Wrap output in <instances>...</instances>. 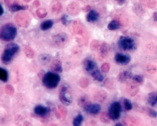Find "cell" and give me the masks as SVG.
<instances>
[{"mask_svg": "<svg viewBox=\"0 0 157 126\" xmlns=\"http://www.w3.org/2000/svg\"><path fill=\"white\" fill-rule=\"evenodd\" d=\"M83 116L82 114H79L77 115L73 120V125L74 126H80L83 121Z\"/></svg>", "mask_w": 157, "mask_h": 126, "instance_id": "25", "label": "cell"}, {"mask_svg": "<svg viewBox=\"0 0 157 126\" xmlns=\"http://www.w3.org/2000/svg\"><path fill=\"white\" fill-rule=\"evenodd\" d=\"M60 21H61L62 24L65 26L68 25L70 22V20L68 16L67 15H63L60 19Z\"/></svg>", "mask_w": 157, "mask_h": 126, "instance_id": "31", "label": "cell"}, {"mask_svg": "<svg viewBox=\"0 0 157 126\" xmlns=\"http://www.w3.org/2000/svg\"><path fill=\"white\" fill-rule=\"evenodd\" d=\"M121 25L118 21L113 20L108 25L107 28L110 31H115L120 29Z\"/></svg>", "mask_w": 157, "mask_h": 126, "instance_id": "19", "label": "cell"}, {"mask_svg": "<svg viewBox=\"0 0 157 126\" xmlns=\"http://www.w3.org/2000/svg\"><path fill=\"white\" fill-rule=\"evenodd\" d=\"M136 84L135 81H129L127 83V90L131 96H136L139 91V87Z\"/></svg>", "mask_w": 157, "mask_h": 126, "instance_id": "10", "label": "cell"}, {"mask_svg": "<svg viewBox=\"0 0 157 126\" xmlns=\"http://www.w3.org/2000/svg\"><path fill=\"white\" fill-rule=\"evenodd\" d=\"M0 80L4 82L8 81V73L7 71L3 68H0Z\"/></svg>", "mask_w": 157, "mask_h": 126, "instance_id": "24", "label": "cell"}, {"mask_svg": "<svg viewBox=\"0 0 157 126\" xmlns=\"http://www.w3.org/2000/svg\"><path fill=\"white\" fill-rule=\"evenodd\" d=\"M68 87L63 85L60 88L59 94V98L62 104L66 106H68L71 104L72 100L71 97L67 93Z\"/></svg>", "mask_w": 157, "mask_h": 126, "instance_id": "7", "label": "cell"}, {"mask_svg": "<svg viewBox=\"0 0 157 126\" xmlns=\"http://www.w3.org/2000/svg\"><path fill=\"white\" fill-rule=\"evenodd\" d=\"M60 77L58 73L55 72H48L43 77V83L48 89H54L59 84Z\"/></svg>", "mask_w": 157, "mask_h": 126, "instance_id": "3", "label": "cell"}, {"mask_svg": "<svg viewBox=\"0 0 157 126\" xmlns=\"http://www.w3.org/2000/svg\"></svg>", "mask_w": 157, "mask_h": 126, "instance_id": "39", "label": "cell"}, {"mask_svg": "<svg viewBox=\"0 0 157 126\" xmlns=\"http://www.w3.org/2000/svg\"><path fill=\"white\" fill-rule=\"evenodd\" d=\"M109 69H110V65L107 63H105L101 67V69L104 73L108 72L109 71Z\"/></svg>", "mask_w": 157, "mask_h": 126, "instance_id": "33", "label": "cell"}, {"mask_svg": "<svg viewBox=\"0 0 157 126\" xmlns=\"http://www.w3.org/2000/svg\"><path fill=\"white\" fill-rule=\"evenodd\" d=\"M38 60L40 63L43 65H46L50 61L51 57L48 54H42L38 57Z\"/></svg>", "mask_w": 157, "mask_h": 126, "instance_id": "21", "label": "cell"}, {"mask_svg": "<svg viewBox=\"0 0 157 126\" xmlns=\"http://www.w3.org/2000/svg\"><path fill=\"white\" fill-rule=\"evenodd\" d=\"M51 70L55 73H61L63 71L62 69V63L60 61L58 60H55L52 61L50 66Z\"/></svg>", "mask_w": 157, "mask_h": 126, "instance_id": "12", "label": "cell"}, {"mask_svg": "<svg viewBox=\"0 0 157 126\" xmlns=\"http://www.w3.org/2000/svg\"><path fill=\"white\" fill-rule=\"evenodd\" d=\"M96 65L95 62L90 59L85 60L84 62V67L85 70L91 73L96 69Z\"/></svg>", "mask_w": 157, "mask_h": 126, "instance_id": "13", "label": "cell"}, {"mask_svg": "<svg viewBox=\"0 0 157 126\" xmlns=\"http://www.w3.org/2000/svg\"><path fill=\"white\" fill-rule=\"evenodd\" d=\"M152 18H153V20L155 22H157V12H155L153 14V15H152Z\"/></svg>", "mask_w": 157, "mask_h": 126, "instance_id": "36", "label": "cell"}, {"mask_svg": "<svg viewBox=\"0 0 157 126\" xmlns=\"http://www.w3.org/2000/svg\"><path fill=\"white\" fill-rule=\"evenodd\" d=\"M116 62L119 65H126L129 63L131 61L130 56L122 53H117L115 56Z\"/></svg>", "mask_w": 157, "mask_h": 126, "instance_id": "8", "label": "cell"}, {"mask_svg": "<svg viewBox=\"0 0 157 126\" xmlns=\"http://www.w3.org/2000/svg\"><path fill=\"white\" fill-rule=\"evenodd\" d=\"M6 91L7 93L11 95L12 93H13V88L9 85L6 86Z\"/></svg>", "mask_w": 157, "mask_h": 126, "instance_id": "34", "label": "cell"}, {"mask_svg": "<svg viewBox=\"0 0 157 126\" xmlns=\"http://www.w3.org/2000/svg\"><path fill=\"white\" fill-rule=\"evenodd\" d=\"M20 50V46L15 43L8 44L5 47L1 57V60L3 64H10L15 55Z\"/></svg>", "mask_w": 157, "mask_h": 126, "instance_id": "1", "label": "cell"}, {"mask_svg": "<svg viewBox=\"0 0 157 126\" xmlns=\"http://www.w3.org/2000/svg\"><path fill=\"white\" fill-rule=\"evenodd\" d=\"M124 104L126 110L128 111V110H130L131 109H132L133 106H132V103H131V101L129 99L125 98L124 100Z\"/></svg>", "mask_w": 157, "mask_h": 126, "instance_id": "28", "label": "cell"}, {"mask_svg": "<svg viewBox=\"0 0 157 126\" xmlns=\"http://www.w3.org/2000/svg\"><path fill=\"white\" fill-rule=\"evenodd\" d=\"M118 44L119 48L124 50H132L136 46L134 39L129 37H121Z\"/></svg>", "mask_w": 157, "mask_h": 126, "instance_id": "4", "label": "cell"}, {"mask_svg": "<svg viewBox=\"0 0 157 126\" xmlns=\"http://www.w3.org/2000/svg\"><path fill=\"white\" fill-rule=\"evenodd\" d=\"M122 123H117V124H116V126H122Z\"/></svg>", "mask_w": 157, "mask_h": 126, "instance_id": "38", "label": "cell"}, {"mask_svg": "<svg viewBox=\"0 0 157 126\" xmlns=\"http://www.w3.org/2000/svg\"><path fill=\"white\" fill-rule=\"evenodd\" d=\"M146 70L151 74H154L157 72V67L152 64H148L146 67Z\"/></svg>", "mask_w": 157, "mask_h": 126, "instance_id": "27", "label": "cell"}, {"mask_svg": "<svg viewBox=\"0 0 157 126\" xmlns=\"http://www.w3.org/2000/svg\"><path fill=\"white\" fill-rule=\"evenodd\" d=\"M91 75L93 78L99 82H101L103 81L104 77L102 74L101 73V72L98 69H95L90 73Z\"/></svg>", "mask_w": 157, "mask_h": 126, "instance_id": "18", "label": "cell"}, {"mask_svg": "<svg viewBox=\"0 0 157 126\" xmlns=\"http://www.w3.org/2000/svg\"><path fill=\"white\" fill-rule=\"evenodd\" d=\"M53 40L56 47L59 48H63L68 43L69 37L67 34L61 33L54 37Z\"/></svg>", "mask_w": 157, "mask_h": 126, "instance_id": "6", "label": "cell"}, {"mask_svg": "<svg viewBox=\"0 0 157 126\" xmlns=\"http://www.w3.org/2000/svg\"><path fill=\"white\" fill-rule=\"evenodd\" d=\"M148 101L151 106H155L157 104V93L155 92L150 93L149 94Z\"/></svg>", "mask_w": 157, "mask_h": 126, "instance_id": "20", "label": "cell"}, {"mask_svg": "<svg viewBox=\"0 0 157 126\" xmlns=\"http://www.w3.org/2000/svg\"><path fill=\"white\" fill-rule=\"evenodd\" d=\"M27 8H28V7L26 6H22V5H19L18 4H14L10 6V10L11 11L14 12L25 10L27 9Z\"/></svg>", "mask_w": 157, "mask_h": 126, "instance_id": "23", "label": "cell"}, {"mask_svg": "<svg viewBox=\"0 0 157 126\" xmlns=\"http://www.w3.org/2000/svg\"><path fill=\"white\" fill-rule=\"evenodd\" d=\"M25 53L28 57L32 58L34 57L33 51L29 47H25Z\"/></svg>", "mask_w": 157, "mask_h": 126, "instance_id": "29", "label": "cell"}, {"mask_svg": "<svg viewBox=\"0 0 157 126\" xmlns=\"http://www.w3.org/2000/svg\"><path fill=\"white\" fill-rule=\"evenodd\" d=\"M17 29L12 23H7L2 26L0 30V38L2 41H12L16 37Z\"/></svg>", "mask_w": 157, "mask_h": 126, "instance_id": "2", "label": "cell"}, {"mask_svg": "<svg viewBox=\"0 0 157 126\" xmlns=\"http://www.w3.org/2000/svg\"><path fill=\"white\" fill-rule=\"evenodd\" d=\"M99 18V13L94 10H92L87 14L86 20L88 22L92 23L98 21Z\"/></svg>", "mask_w": 157, "mask_h": 126, "instance_id": "15", "label": "cell"}, {"mask_svg": "<svg viewBox=\"0 0 157 126\" xmlns=\"http://www.w3.org/2000/svg\"><path fill=\"white\" fill-rule=\"evenodd\" d=\"M118 5L122 6L125 3L126 0H115Z\"/></svg>", "mask_w": 157, "mask_h": 126, "instance_id": "35", "label": "cell"}, {"mask_svg": "<svg viewBox=\"0 0 157 126\" xmlns=\"http://www.w3.org/2000/svg\"><path fill=\"white\" fill-rule=\"evenodd\" d=\"M50 109L47 107L44 106L39 105L36 106L34 109V112L36 115L40 116H47L50 112Z\"/></svg>", "mask_w": 157, "mask_h": 126, "instance_id": "11", "label": "cell"}, {"mask_svg": "<svg viewBox=\"0 0 157 126\" xmlns=\"http://www.w3.org/2000/svg\"><path fill=\"white\" fill-rule=\"evenodd\" d=\"M100 119L104 123L108 124L110 123V118L109 116V114L106 113V112H103L100 116Z\"/></svg>", "mask_w": 157, "mask_h": 126, "instance_id": "26", "label": "cell"}, {"mask_svg": "<svg viewBox=\"0 0 157 126\" xmlns=\"http://www.w3.org/2000/svg\"><path fill=\"white\" fill-rule=\"evenodd\" d=\"M1 14H0V15L2 16L4 13V8H3V6H2V4L1 5Z\"/></svg>", "mask_w": 157, "mask_h": 126, "instance_id": "37", "label": "cell"}, {"mask_svg": "<svg viewBox=\"0 0 157 126\" xmlns=\"http://www.w3.org/2000/svg\"><path fill=\"white\" fill-rule=\"evenodd\" d=\"M78 104L80 106L84 107L85 105L87 104V96H84L81 97L80 99L79 100Z\"/></svg>", "mask_w": 157, "mask_h": 126, "instance_id": "32", "label": "cell"}, {"mask_svg": "<svg viewBox=\"0 0 157 126\" xmlns=\"http://www.w3.org/2000/svg\"><path fill=\"white\" fill-rule=\"evenodd\" d=\"M142 111L144 113H146L148 116L151 118H155L157 116V112L152 108L145 107L142 109Z\"/></svg>", "mask_w": 157, "mask_h": 126, "instance_id": "22", "label": "cell"}, {"mask_svg": "<svg viewBox=\"0 0 157 126\" xmlns=\"http://www.w3.org/2000/svg\"><path fill=\"white\" fill-rule=\"evenodd\" d=\"M54 22L52 20H48L44 21L40 25V28L43 31H46L52 28Z\"/></svg>", "mask_w": 157, "mask_h": 126, "instance_id": "17", "label": "cell"}, {"mask_svg": "<svg viewBox=\"0 0 157 126\" xmlns=\"http://www.w3.org/2000/svg\"><path fill=\"white\" fill-rule=\"evenodd\" d=\"M83 108L86 112L90 114H98L101 109V105L97 104H87Z\"/></svg>", "mask_w": 157, "mask_h": 126, "instance_id": "9", "label": "cell"}, {"mask_svg": "<svg viewBox=\"0 0 157 126\" xmlns=\"http://www.w3.org/2000/svg\"><path fill=\"white\" fill-rule=\"evenodd\" d=\"M132 74L131 72L124 71L120 73L117 75V81L120 82L124 83L128 79H130L132 77Z\"/></svg>", "mask_w": 157, "mask_h": 126, "instance_id": "14", "label": "cell"}, {"mask_svg": "<svg viewBox=\"0 0 157 126\" xmlns=\"http://www.w3.org/2000/svg\"><path fill=\"white\" fill-rule=\"evenodd\" d=\"M133 80L138 84H142L144 82V80L142 76L140 75H136L133 77Z\"/></svg>", "mask_w": 157, "mask_h": 126, "instance_id": "30", "label": "cell"}, {"mask_svg": "<svg viewBox=\"0 0 157 126\" xmlns=\"http://www.w3.org/2000/svg\"><path fill=\"white\" fill-rule=\"evenodd\" d=\"M122 106L121 104L118 102H114L111 104L109 107L108 114L111 119L116 120L120 116Z\"/></svg>", "mask_w": 157, "mask_h": 126, "instance_id": "5", "label": "cell"}, {"mask_svg": "<svg viewBox=\"0 0 157 126\" xmlns=\"http://www.w3.org/2000/svg\"><path fill=\"white\" fill-rule=\"evenodd\" d=\"M110 50V47L107 43H104L100 47V53L101 56L103 58H106L108 57L109 51Z\"/></svg>", "mask_w": 157, "mask_h": 126, "instance_id": "16", "label": "cell"}]
</instances>
